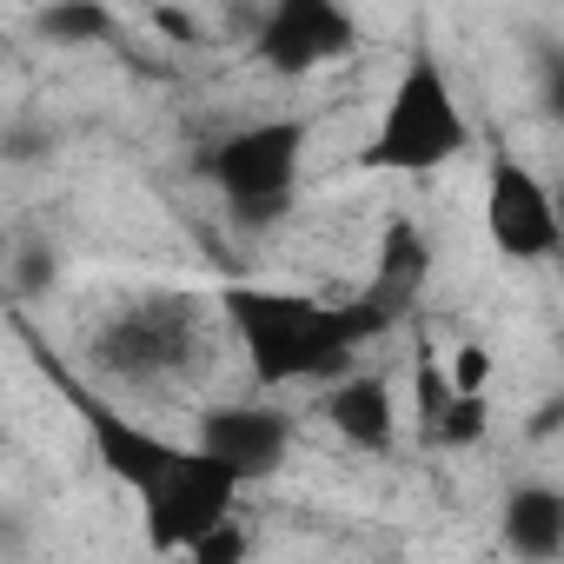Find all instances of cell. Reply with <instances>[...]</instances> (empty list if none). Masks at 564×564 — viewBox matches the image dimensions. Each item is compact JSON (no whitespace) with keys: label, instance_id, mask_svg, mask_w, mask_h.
I'll use <instances>...</instances> for the list:
<instances>
[{"label":"cell","instance_id":"6da1fadb","mask_svg":"<svg viewBox=\"0 0 564 564\" xmlns=\"http://www.w3.org/2000/svg\"><path fill=\"white\" fill-rule=\"evenodd\" d=\"M239 346H246V366L265 392L279 386H339L352 372V352L372 346L379 333H392V319L366 300H346V306H326V300H306V293H265V286H226L219 293Z\"/></svg>","mask_w":564,"mask_h":564},{"label":"cell","instance_id":"7a4b0ae2","mask_svg":"<svg viewBox=\"0 0 564 564\" xmlns=\"http://www.w3.org/2000/svg\"><path fill=\"white\" fill-rule=\"evenodd\" d=\"M465 153H471V120H465L438 54L412 47V61L399 67L359 166H372V173H438V166H452Z\"/></svg>","mask_w":564,"mask_h":564},{"label":"cell","instance_id":"3957f363","mask_svg":"<svg viewBox=\"0 0 564 564\" xmlns=\"http://www.w3.org/2000/svg\"><path fill=\"white\" fill-rule=\"evenodd\" d=\"M306 160V120H252L206 153V180L226 193L239 226H272L293 206Z\"/></svg>","mask_w":564,"mask_h":564},{"label":"cell","instance_id":"277c9868","mask_svg":"<svg viewBox=\"0 0 564 564\" xmlns=\"http://www.w3.org/2000/svg\"><path fill=\"white\" fill-rule=\"evenodd\" d=\"M94 359L120 379H173L199 359V300L193 293H140L133 306H120L100 339Z\"/></svg>","mask_w":564,"mask_h":564},{"label":"cell","instance_id":"5b68a950","mask_svg":"<svg viewBox=\"0 0 564 564\" xmlns=\"http://www.w3.org/2000/svg\"><path fill=\"white\" fill-rule=\"evenodd\" d=\"M232 498H239V478L219 465V458H206V452H180L173 458V471L153 485V491H140V518H147V538H153V551H193L219 518H232Z\"/></svg>","mask_w":564,"mask_h":564},{"label":"cell","instance_id":"8992f818","mask_svg":"<svg viewBox=\"0 0 564 564\" xmlns=\"http://www.w3.org/2000/svg\"><path fill=\"white\" fill-rule=\"evenodd\" d=\"M359 47V21L333 0H279V8L259 14V34H252V54L265 74L279 80H300V74H319L333 61H346Z\"/></svg>","mask_w":564,"mask_h":564},{"label":"cell","instance_id":"52a82bcc","mask_svg":"<svg viewBox=\"0 0 564 564\" xmlns=\"http://www.w3.org/2000/svg\"><path fill=\"white\" fill-rule=\"evenodd\" d=\"M485 232L505 259H551L557 252V199L524 160H491L485 173Z\"/></svg>","mask_w":564,"mask_h":564},{"label":"cell","instance_id":"ba28073f","mask_svg":"<svg viewBox=\"0 0 564 564\" xmlns=\"http://www.w3.org/2000/svg\"><path fill=\"white\" fill-rule=\"evenodd\" d=\"M193 452H206V458H219L239 485H252V478H272L279 465H286V452H293V412L286 405H213L206 419H199V445Z\"/></svg>","mask_w":564,"mask_h":564},{"label":"cell","instance_id":"9c48e42d","mask_svg":"<svg viewBox=\"0 0 564 564\" xmlns=\"http://www.w3.org/2000/svg\"><path fill=\"white\" fill-rule=\"evenodd\" d=\"M67 399H74V412H80V425H87V445H94L100 471L120 478L127 491H153V485L173 471V458L186 452V445H173V438H153L147 425H133L127 412H113L107 399H94V392H80V386H67Z\"/></svg>","mask_w":564,"mask_h":564},{"label":"cell","instance_id":"30bf717a","mask_svg":"<svg viewBox=\"0 0 564 564\" xmlns=\"http://www.w3.org/2000/svg\"><path fill=\"white\" fill-rule=\"evenodd\" d=\"M432 286V239H425V226L419 219H392L386 232H379V259H372V286L359 293L366 306H379L386 319H405L412 306H419V293Z\"/></svg>","mask_w":564,"mask_h":564},{"label":"cell","instance_id":"8fae6325","mask_svg":"<svg viewBox=\"0 0 564 564\" xmlns=\"http://www.w3.org/2000/svg\"><path fill=\"white\" fill-rule=\"evenodd\" d=\"M319 412L359 452H392V438H399V399H392L386 372H346L339 386L319 392Z\"/></svg>","mask_w":564,"mask_h":564},{"label":"cell","instance_id":"7c38bea8","mask_svg":"<svg viewBox=\"0 0 564 564\" xmlns=\"http://www.w3.org/2000/svg\"><path fill=\"white\" fill-rule=\"evenodd\" d=\"M505 551L518 564H557L564 557V491L557 485H518L505 498Z\"/></svg>","mask_w":564,"mask_h":564},{"label":"cell","instance_id":"4fadbf2b","mask_svg":"<svg viewBox=\"0 0 564 564\" xmlns=\"http://www.w3.org/2000/svg\"><path fill=\"white\" fill-rule=\"evenodd\" d=\"M113 8H100V0H54V8L34 14V34L54 41V47H100L113 41Z\"/></svg>","mask_w":564,"mask_h":564},{"label":"cell","instance_id":"5bb4252c","mask_svg":"<svg viewBox=\"0 0 564 564\" xmlns=\"http://www.w3.org/2000/svg\"><path fill=\"white\" fill-rule=\"evenodd\" d=\"M491 432V399H445V412L425 425V445H438V452H471L478 438Z\"/></svg>","mask_w":564,"mask_h":564},{"label":"cell","instance_id":"9a60e30c","mask_svg":"<svg viewBox=\"0 0 564 564\" xmlns=\"http://www.w3.org/2000/svg\"><path fill=\"white\" fill-rule=\"evenodd\" d=\"M445 399H452L445 366L432 359V346H419V366H412V419H419V438H425V425L445 412Z\"/></svg>","mask_w":564,"mask_h":564},{"label":"cell","instance_id":"2e32d148","mask_svg":"<svg viewBox=\"0 0 564 564\" xmlns=\"http://www.w3.org/2000/svg\"><path fill=\"white\" fill-rule=\"evenodd\" d=\"M252 557V531L239 524V518H219L193 551H186V564H246Z\"/></svg>","mask_w":564,"mask_h":564},{"label":"cell","instance_id":"e0dca14e","mask_svg":"<svg viewBox=\"0 0 564 564\" xmlns=\"http://www.w3.org/2000/svg\"><path fill=\"white\" fill-rule=\"evenodd\" d=\"M445 366V386L458 392V399H485V386H491V352L471 339V346H458L452 359H438Z\"/></svg>","mask_w":564,"mask_h":564},{"label":"cell","instance_id":"ac0fdd59","mask_svg":"<svg viewBox=\"0 0 564 564\" xmlns=\"http://www.w3.org/2000/svg\"><path fill=\"white\" fill-rule=\"evenodd\" d=\"M153 28H160V34H173V41H199V21H193V14H173V8H160V14H153Z\"/></svg>","mask_w":564,"mask_h":564},{"label":"cell","instance_id":"d6986e66","mask_svg":"<svg viewBox=\"0 0 564 564\" xmlns=\"http://www.w3.org/2000/svg\"><path fill=\"white\" fill-rule=\"evenodd\" d=\"M557 419H564V399H544V405L531 412V425H524V438H551V432H557Z\"/></svg>","mask_w":564,"mask_h":564}]
</instances>
